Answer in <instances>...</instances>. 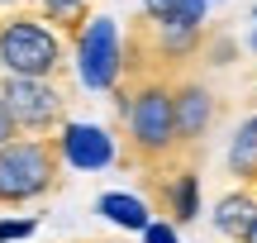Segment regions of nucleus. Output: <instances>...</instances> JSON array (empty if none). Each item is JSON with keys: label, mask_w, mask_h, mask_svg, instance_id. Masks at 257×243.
<instances>
[{"label": "nucleus", "mask_w": 257, "mask_h": 243, "mask_svg": "<svg viewBox=\"0 0 257 243\" xmlns=\"http://www.w3.org/2000/svg\"><path fill=\"white\" fill-rule=\"evenodd\" d=\"M34 15L48 19L57 34H76L91 19V0H34Z\"/></svg>", "instance_id": "f8f14e48"}, {"label": "nucleus", "mask_w": 257, "mask_h": 243, "mask_svg": "<svg viewBox=\"0 0 257 243\" xmlns=\"http://www.w3.org/2000/svg\"><path fill=\"white\" fill-rule=\"evenodd\" d=\"M0 95L10 105V119L24 139H48L53 129L67 124V95L57 81H38V76H5Z\"/></svg>", "instance_id": "39448f33"}, {"label": "nucleus", "mask_w": 257, "mask_h": 243, "mask_svg": "<svg viewBox=\"0 0 257 243\" xmlns=\"http://www.w3.org/2000/svg\"><path fill=\"white\" fill-rule=\"evenodd\" d=\"M38 234V219L24 215V219H0V243H19V238H34Z\"/></svg>", "instance_id": "4468645a"}, {"label": "nucleus", "mask_w": 257, "mask_h": 243, "mask_svg": "<svg viewBox=\"0 0 257 243\" xmlns=\"http://www.w3.org/2000/svg\"><path fill=\"white\" fill-rule=\"evenodd\" d=\"M53 148H57V162L72 167V172H105L119 158L114 134L100 129V124H91V119H67L62 129H57Z\"/></svg>", "instance_id": "423d86ee"}, {"label": "nucleus", "mask_w": 257, "mask_h": 243, "mask_svg": "<svg viewBox=\"0 0 257 243\" xmlns=\"http://www.w3.org/2000/svg\"><path fill=\"white\" fill-rule=\"evenodd\" d=\"M172 110H176V139H181V153H186V148H200L205 143L219 105H214V91L205 81L181 76V81H172Z\"/></svg>", "instance_id": "0eeeda50"}, {"label": "nucleus", "mask_w": 257, "mask_h": 243, "mask_svg": "<svg viewBox=\"0 0 257 243\" xmlns=\"http://www.w3.org/2000/svg\"><path fill=\"white\" fill-rule=\"evenodd\" d=\"M67 62V43L48 19L15 10V15L0 19V72L5 76H38V81H53Z\"/></svg>", "instance_id": "f03ea898"}, {"label": "nucleus", "mask_w": 257, "mask_h": 243, "mask_svg": "<svg viewBox=\"0 0 257 243\" xmlns=\"http://www.w3.org/2000/svg\"><path fill=\"white\" fill-rule=\"evenodd\" d=\"M0 5H10V0H0Z\"/></svg>", "instance_id": "412c9836"}, {"label": "nucleus", "mask_w": 257, "mask_h": 243, "mask_svg": "<svg viewBox=\"0 0 257 243\" xmlns=\"http://www.w3.org/2000/svg\"><path fill=\"white\" fill-rule=\"evenodd\" d=\"M15 139H19V129H15V119H10L5 95H0V148H5V143H15Z\"/></svg>", "instance_id": "dca6fc26"}, {"label": "nucleus", "mask_w": 257, "mask_h": 243, "mask_svg": "<svg viewBox=\"0 0 257 243\" xmlns=\"http://www.w3.org/2000/svg\"><path fill=\"white\" fill-rule=\"evenodd\" d=\"M95 215L110 219L114 229H128V234H143L148 219H153V210H148L143 196H134V191H105L100 200H95Z\"/></svg>", "instance_id": "9d476101"}, {"label": "nucleus", "mask_w": 257, "mask_h": 243, "mask_svg": "<svg viewBox=\"0 0 257 243\" xmlns=\"http://www.w3.org/2000/svg\"><path fill=\"white\" fill-rule=\"evenodd\" d=\"M76 76L86 91H119L124 86V38L110 15H91L76 29Z\"/></svg>", "instance_id": "20e7f679"}, {"label": "nucleus", "mask_w": 257, "mask_h": 243, "mask_svg": "<svg viewBox=\"0 0 257 243\" xmlns=\"http://www.w3.org/2000/svg\"><path fill=\"white\" fill-rule=\"evenodd\" d=\"M110 243H124V238H110Z\"/></svg>", "instance_id": "aec40b11"}, {"label": "nucleus", "mask_w": 257, "mask_h": 243, "mask_svg": "<svg viewBox=\"0 0 257 243\" xmlns=\"http://www.w3.org/2000/svg\"><path fill=\"white\" fill-rule=\"evenodd\" d=\"M238 243H257V219H252V224H248V234H243Z\"/></svg>", "instance_id": "f3484780"}, {"label": "nucleus", "mask_w": 257, "mask_h": 243, "mask_svg": "<svg viewBox=\"0 0 257 243\" xmlns=\"http://www.w3.org/2000/svg\"><path fill=\"white\" fill-rule=\"evenodd\" d=\"M205 10L200 0H143V19L148 24H162V19H200L205 24Z\"/></svg>", "instance_id": "ddd939ff"}, {"label": "nucleus", "mask_w": 257, "mask_h": 243, "mask_svg": "<svg viewBox=\"0 0 257 243\" xmlns=\"http://www.w3.org/2000/svg\"><path fill=\"white\" fill-rule=\"evenodd\" d=\"M224 162H229V172L243 181V186H257V114H248V119L233 129Z\"/></svg>", "instance_id": "9b49d317"}, {"label": "nucleus", "mask_w": 257, "mask_h": 243, "mask_svg": "<svg viewBox=\"0 0 257 243\" xmlns=\"http://www.w3.org/2000/svg\"><path fill=\"white\" fill-rule=\"evenodd\" d=\"M252 219H257V196H252V186L224 191V196L214 200V229H219L229 243H238L243 234H248Z\"/></svg>", "instance_id": "1a4fd4ad"}, {"label": "nucleus", "mask_w": 257, "mask_h": 243, "mask_svg": "<svg viewBox=\"0 0 257 243\" xmlns=\"http://www.w3.org/2000/svg\"><path fill=\"white\" fill-rule=\"evenodd\" d=\"M128 86L124 105V139L134 162H143L148 172H167L172 162H181V139H176V110H172V76H138Z\"/></svg>", "instance_id": "f257e3e1"}, {"label": "nucleus", "mask_w": 257, "mask_h": 243, "mask_svg": "<svg viewBox=\"0 0 257 243\" xmlns=\"http://www.w3.org/2000/svg\"><path fill=\"white\" fill-rule=\"evenodd\" d=\"M143 243H181V234H176V224H172V219H148Z\"/></svg>", "instance_id": "2eb2a0df"}, {"label": "nucleus", "mask_w": 257, "mask_h": 243, "mask_svg": "<svg viewBox=\"0 0 257 243\" xmlns=\"http://www.w3.org/2000/svg\"><path fill=\"white\" fill-rule=\"evenodd\" d=\"M62 162H57L53 139H24L0 148V205H29L57 191Z\"/></svg>", "instance_id": "7ed1b4c3"}, {"label": "nucleus", "mask_w": 257, "mask_h": 243, "mask_svg": "<svg viewBox=\"0 0 257 243\" xmlns=\"http://www.w3.org/2000/svg\"><path fill=\"white\" fill-rule=\"evenodd\" d=\"M157 196H162V215L172 219V224H191V219H200V177H195L191 167L162 172Z\"/></svg>", "instance_id": "6e6552de"}, {"label": "nucleus", "mask_w": 257, "mask_h": 243, "mask_svg": "<svg viewBox=\"0 0 257 243\" xmlns=\"http://www.w3.org/2000/svg\"><path fill=\"white\" fill-rule=\"evenodd\" d=\"M248 53L257 57V29H252V34H248Z\"/></svg>", "instance_id": "a211bd4d"}, {"label": "nucleus", "mask_w": 257, "mask_h": 243, "mask_svg": "<svg viewBox=\"0 0 257 243\" xmlns=\"http://www.w3.org/2000/svg\"><path fill=\"white\" fill-rule=\"evenodd\" d=\"M200 5H219V0H200Z\"/></svg>", "instance_id": "6ab92c4d"}]
</instances>
